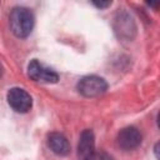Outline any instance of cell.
<instances>
[{"label":"cell","mask_w":160,"mask_h":160,"mask_svg":"<svg viewBox=\"0 0 160 160\" xmlns=\"http://www.w3.org/2000/svg\"><path fill=\"white\" fill-rule=\"evenodd\" d=\"M11 31L18 38H26L30 35L34 26V15L32 12L24 6L14 8L9 18Z\"/></svg>","instance_id":"6da1fadb"},{"label":"cell","mask_w":160,"mask_h":160,"mask_svg":"<svg viewBox=\"0 0 160 160\" xmlns=\"http://www.w3.org/2000/svg\"><path fill=\"white\" fill-rule=\"evenodd\" d=\"M108 89L106 81L96 75L84 76L78 82V91L86 98H95L104 94Z\"/></svg>","instance_id":"7a4b0ae2"},{"label":"cell","mask_w":160,"mask_h":160,"mask_svg":"<svg viewBox=\"0 0 160 160\" xmlns=\"http://www.w3.org/2000/svg\"><path fill=\"white\" fill-rule=\"evenodd\" d=\"M28 75L34 81L54 84L59 80V75L50 68L45 66L38 60H31L28 65Z\"/></svg>","instance_id":"3957f363"},{"label":"cell","mask_w":160,"mask_h":160,"mask_svg":"<svg viewBox=\"0 0 160 160\" xmlns=\"http://www.w3.org/2000/svg\"><path fill=\"white\" fill-rule=\"evenodd\" d=\"M8 102L16 112H28L31 109L32 100L29 92L21 88H11L8 91Z\"/></svg>","instance_id":"277c9868"},{"label":"cell","mask_w":160,"mask_h":160,"mask_svg":"<svg viewBox=\"0 0 160 160\" xmlns=\"http://www.w3.org/2000/svg\"><path fill=\"white\" fill-rule=\"evenodd\" d=\"M116 141L120 149L125 151H130L136 149L141 144V134L136 128L128 126L120 130V132L118 134Z\"/></svg>","instance_id":"5b68a950"},{"label":"cell","mask_w":160,"mask_h":160,"mask_svg":"<svg viewBox=\"0 0 160 160\" xmlns=\"http://www.w3.org/2000/svg\"><path fill=\"white\" fill-rule=\"evenodd\" d=\"M95 151V138L94 132L90 129H86L81 132L80 140L78 144V158L79 160H88Z\"/></svg>","instance_id":"8992f818"},{"label":"cell","mask_w":160,"mask_h":160,"mask_svg":"<svg viewBox=\"0 0 160 160\" xmlns=\"http://www.w3.org/2000/svg\"><path fill=\"white\" fill-rule=\"evenodd\" d=\"M48 145L50 150L59 155V156H65L70 152V144L66 139V136L61 132H51L48 136Z\"/></svg>","instance_id":"52a82bcc"},{"label":"cell","mask_w":160,"mask_h":160,"mask_svg":"<svg viewBox=\"0 0 160 160\" xmlns=\"http://www.w3.org/2000/svg\"><path fill=\"white\" fill-rule=\"evenodd\" d=\"M135 24L132 21V19L128 15V14H120L115 21V31L119 35V38H126V39H131L132 35L135 32Z\"/></svg>","instance_id":"ba28073f"},{"label":"cell","mask_w":160,"mask_h":160,"mask_svg":"<svg viewBox=\"0 0 160 160\" xmlns=\"http://www.w3.org/2000/svg\"><path fill=\"white\" fill-rule=\"evenodd\" d=\"M88 160H114V159L112 156H110L104 151H94V154Z\"/></svg>","instance_id":"9c48e42d"},{"label":"cell","mask_w":160,"mask_h":160,"mask_svg":"<svg viewBox=\"0 0 160 160\" xmlns=\"http://www.w3.org/2000/svg\"><path fill=\"white\" fill-rule=\"evenodd\" d=\"M92 4L96 6V8H100V9H102V8H108V6H110L111 5V2L110 1H92Z\"/></svg>","instance_id":"30bf717a"},{"label":"cell","mask_w":160,"mask_h":160,"mask_svg":"<svg viewBox=\"0 0 160 160\" xmlns=\"http://www.w3.org/2000/svg\"><path fill=\"white\" fill-rule=\"evenodd\" d=\"M2 72H4V68H2V65H1V62H0V78L2 76Z\"/></svg>","instance_id":"8fae6325"}]
</instances>
